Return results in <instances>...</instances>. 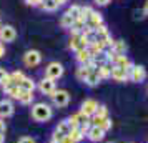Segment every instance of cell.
I'll list each match as a JSON object with an SVG mask.
<instances>
[{"label": "cell", "mask_w": 148, "mask_h": 143, "mask_svg": "<svg viewBox=\"0 0 148 143\" xmlns=\"http://www.w3.org/2000/svg\"><path fill=\"white\" fill-rule=\"evenodd\" d=\"M17 143H37V142H35L34 136H22V138H18Z\"/></svg>", "instance_id": "31"}, {"label": "cell", "mask_w": 148, "mask_h": 143, "mask_svg": "<svg viewBox=\"0 0 148 143\" xmlns=\"http://www.w3.org/2000/svg\"><path fill=\"white\" fill-rule=\"evenodd\" d=\"M73 22L75 20L68 14H63V15H62V18H60V25H62V28H72Z\"/></svg>", "instance_id": "28"}, {"label": "cell", "mask_w": 148, "mask_h": 143, "mask_svg": "<svg viewBox=\"0 0 148 143\" xmlns=\"http://www.w3.org/2000/svg\"><path fill=\"white\" fill-rule=\"evenodd\" d=\"M98 75H100L101 80H105V78H110V77H112V65H110V63H103V65H98Z\"/></svg>", "instance_id": "19"}, {"label": "cell", "mask_w": 148, "mask_h": 143, "mask_svg": "<svg viewBox=\"0 0 148 143\" xmlns=\"http://www.w3.org/2000/svg\"><path fill=\"white\" fill-rule=\"evenodd\" d=\"M40 7L43 8V10H47V12H53V10L58 8V5H57V2H55V0H43Z\"/></svg>", "instance_id": "27"}, {"label": "cell", "mask_w": 148, "mask_h": 143, "mask_svg": "<svg viewBox=\"0 0 148 143\" xmlns=\"http://www.w3.org/2000/svg\"><path fill=\"white\" fill-rule=\"evenodd\" d=\"M93 2L97 3V5H107L110 0H93Z\"/></svg>", "instance_id": "36"}, {"label": "cell", "mask_w": 148, "mask_h": 143, "mask_svg": "<svg viewBox=\"0 0 148 143\" xmlns=\"http://www.w3.org/2000/svg\"><path fill=\"white\" fill-rule=\"evenodd\" d=\"M92 14H93V8L88 7V5H85V7L80 8V17H78V18H80L83 23H87V20L90 18V15H92Z\"/></svg>", "instance_id": "25"}, {"label": "cell", "mask_w": 148, "mask_h": 143, "mask_svg": "<svg viewBox=\"0 0 148 143\" xmlns=\"http://www.w3.org/2000/svg\"><path fill=\"white\" fill-rule=\"evenodd\" d=\"M70 131H72V127H70L68 120H62V122H58V125L55 127V131H53V136H52V138L62 142L65 136L70 135Z\"/></svg>", "instance_id": "4"}, {"label": "cell", "mask_w": 148, "mask_h": 143, "mask_svg": "<svg viewBox=\"0 0 148 143\" xmlns=\"http://www.w3.org/2000/svg\"><path fill=\"white\" fill-rule=\"evenodd\" d=\"M105 116H108V110L105 105H98V108H97V112L93 113V116H90V118H95V120H101V118H105Z\"/></svg>", "instance_id": "26"}, {"label": "cell", "mask_w": 148, "mask_h": 143, "mask_svg": "<svg viewBox=\"0 0 148 143\" xmlns=\"http://www.w3.org/2000/svg\"><path fill=\"white\" fill-rule=\"evenodd\" d=\"M3 55H5V45H3V43L0 42V58H2Z\"/></svg>", "instance_id": "35"}, {"label": "cell", "mask_w": 148, "mask_h": 143, "mask_svg": "<svg viewBox=\"0 0 148 143\" xmlns=\"http://www.w3.org/2000/svg\"><path fill=\"white\" fill-rule=\"evenodd\" d=\"M48 143H62V142H58V140H53V138H52V140H50Z\"/></svg>", "instance_id": "41"}, {"label": "cell", "mask_w": 148, "mask_h": 143, "mask_svg": "<svg viewBox=\"0 0 148 143\" xmlns=\"http://www.w3.org/2000/svg\"><path fill=\"white\" fill-rule=\"evenodd\" d=\"M5 130H7V125H5V122L0 118V133H5Z\"/></svg>", "instance_id": "34"}, {"label": "cell", "mask_w": 148, "mask_h": 143, "mask_svg": "<svg viewBox=\"0 0 148 143\" xmlns=\"http://www.w3.org/2000/svg\"><path fill=\"white\" fill-rule=\"evenodd\" d=\"M7 75H8V72L5 70V68H2V67H0V83L3 82V78H5Z\"/></svg>", "instance_id": "33"}, {"label": "cell", "mask_w": 148, "mask_h": 143, "mask_svg": "<svg viewBox=\"0 0 148 143\" xmlns=\"http://www.w3.org/2000/svg\"><path fill=\"white\" fill-rule=\"evenodd\" d=\"M14 112H15V107H14V103H12L10 98L0 100V118H2V120L10 118V116L14 115Z\"/></svg>", "instance_id": "7"}, {"label": "cell", "mask_w": 148, "mask_h": 143, "mask_svg": "<svg viewBox=\"0 0 148 143\" xmlns=\"http://www.w3.org/2000/svg\"><path fill=\"white\" fill-rule=\"evenodd\" d=\"M42 2H43V0H25V3H27V5H32V7H40Z\"/></svg>", "instance_id": "32"}, {"label": "cell", "mask_w": 148, "mask_h": 143, "mask_svg": "<svg viewBox=\"0 0 148 143\" xmlns=\"http://www.w3.org/2000/svg\"><path fill=\"white\" fill-rule=\"evenodd\" d=\"M42 62V53L38 50H28L25 52L23 55V63H25V67H37V65H40Z\"/></svg>", "instance_id": "6"}, {"label": "cell", "mask_w": 148, "mask_h": 143, "mask_svg": "<svg viewBox=\"0 0 148 143\" xmlns=\"http://www.w3.org/2000/svg\"><path fill=\"white\" fill-rule=\"evenodd\" d=\"M110 78H113L115 82H127V80H130V77L125 72V68L116 67V65H112V77Z\"/></svg>", "instance_id": "14"}, {"label": "cell", "mask_w": 148, "mask_h": 143, "mask_svg": "<svg viewBox=\"0 0 148 143\" xmlns=\"http://www.w3.org/2000/svg\"><path fill=\"white\" fill-rule=\"evenodd\" d=\"M143 14L148 15V0H147V3H145V7H143Z\"/></svg>", "instance_id": "38"}, {"label": "cell", "mask_w": 148, "mask_h": 143, "mask_svg": "<svg viewBox=\"0 0 148 143\" xmlns=\"http://www.w3.org/2000/svg\"><path fill=\"white\" fill-rule=\"evenodd\" d=\"M18 102L22 105H32L34 102V92H20V96H18Z\"/></svg>", "instance_id": "21"}, {"label": "cell", "mask_w": 148, "mask_h": 143, "mask_svg": "<svg viewBox=\"0 0 148 143\" xmlns=\"http://www.w3.org/2000/svg\"><path fill=\"white\" fill-rule=\"evenodd\" d=\"M62 143H75V142L72 140V138H70V136H65V138L62 140Z\"/></svg>", "instance_id": "37"}, {"label": "cell", "mask_w": 148, "mask_h": 143, "mask_svg": "<svg viewBox=\"0 0 148 143\" xmlns=\"http://www.w3.org/2000/svg\"><path fill=\"white\" fill-rule=\"evenodd\" d=\"M55 2H57V5H58V7H60V5H63V3H65V2H67V0H55Z\"/></svg>", "instance_id": "40"}, {"label": "cell", "mask_w": 148, "mask_h": 143, "mask_svg": "<svg viewBox=\"0 0 148 143\" xmlns=\"http://www.w3.org/2000/svg\"><path fill=\"white\" fill-rule=\"evenodd\" d=\"M127 43L123 40H113L112 42V45H110V52L115 55H125L127 53Z\"/></svg>", "instance_id": "16"}, {"label": "cell", "mask_w": 148, "mask_h": 143, "mask_svg": "<svg viewBox=\"0 0 148 143\" xmlns=\"http://www.w3.org/2000/svg\"><path fill=\"white\" fill-rule=\"evenodd\" d=\"M92 70L87 67V65H80V67L77 68V72H75V77H77V80H80V82H85V78L88 77Z\"/></svg>", "instance_id": "20"}, {"label": "cell", "mask_w": 148, "mask_h": 143, "mask_svg": "<svg viewBox=\"0 0 148 143\" xmlns=\"http://www.w3.org/2000/svg\"><path fill=\"white\" fill-rule=\"evenodd\" d=\"M88 28H92V30H97V28L100 27V25H103V17H101L100 12H95L90 15V18L87 20V23H85Z\"/></svg>", "instance_id": "15"}, {"label": "cell", "mask_w": 148, "mask_h": 143, "mask_svg": "<svg viewBox=\"0 0 148 143\" xmlns=\"http://www.w3.org/2000/svg\"><path fill=\"white\" fill-rule=\"evenodd\" d=\"M50 98H52L53 105L58 107V108H65L70 103V93H68L67 90H55V93Z\"/></svg>", "instance_id": "3"}, {"label": "cell", "mask_w": 148, "mask_h": 143, "mask_svg": "<svg viewBox=\"0 0 148 143\" xmlns=\"http://www.w3.org/2000/svg\"><path fill=\"white\" fill-rule=\"evenodd\" d=\"M87 138L90 140V142H101L103 138H105V131L100 128V127H95V125H92L90 127V130H88V133H87Z\"/></svg>", "instance_id": "13"}, {"label": "cell", "mask_w": 148, "mask_h": 143, "mask_svg": "<svg viewBox=\"0 0 148 143\" xmlns=\"http://www.w3.org/2000/svg\"><path fill=\"white\" fill-rule=\"evenodd\" d=\"M101 82V78H100V75H98V67L95 68V70H92L90 73H88V77L85 78V85H88V87H97L98 83Z\"/></svg>", "instance_id": "17"}, {"label": "cell", "mask_w": 148, "mask_h": 143, "mask_svg": "<svg viewBox=\"0 0 148 143\" xmlns=\"http://www.w3.org/2000/svg\"><path fill=\"white\" fill-rule=\"evenodd\" d=\"M80 8H82L80 5H72V7H68V10L65 12V14H68L73 20H77V18L80 17Z\"/></svg>", "instance_id": "29"}, {"label": "cell", "mask_w": 148, "mask_h": 143, "mask_svg": "<svg viewBox=\"0 0 148 143\" xmlns=\"http://www.w3.org/2000/svg\"><path fill=\"white\" fill-rule=\"evenodd\" d=\"M147 78V70H145V67H141V65H135L133 68H132V72H130V80L135 83H140L143 82Z\"/></svg>", "instance_id": "12"}, {"label": "cell", "mask_w": 148, "mask_h": 143, "mask_svg": "<svg viewBox=\"0 0 148 143\" xmlns=\"http://www.w3.org/2000/svg\"><path fill=\"white\" fill-rule=\"evenodd\" d=\"M70 138H72V140H73L75 143H78V142H82V140H83V138H85V135H83V133H82L80 130L78 128H73L72 130V131H70Z\"/></svg>", "instance_id": "30"}, {"label": "cell", "mask_w": 148, "mask_h": 143, "mask_svg": "<svg viewBox=\"0 0 148 143\" xmlns=\"http://www.w3.org/2000/svg\"><path fill=\"white\" fill-rule=\"evenodd\" d=\"M38 90H40L43 95L47 96H52L55 93V90H57V87H55V82L53 80H50V78H42L40 82H38Z\"/></svg>", "instance_id": "10"}, {"label": "cell", "mask_w": 148, "mask_h": 143, "mask_svg": "<svg viewBox=\"0 0 148 143\" xmlns=\"http://www.w3.org/2000/svg\"><path fill=\"white\" fill-rule=\"evenodd\" d=\"M8 77H10V82H12V85H20L22 80L25 78V75H23V72H20V70H15V72H12V73H8Z\"/></svg>", "instance_id": "23"}, {"label": "cell", "mask_w": 148, "mask_h": 143, "mask_svg": "<svg viewBox=\"0 0 148 143\" xmlns=\"http://www.w3.org/2000/svg\"><path fill=\"white\" fill-rule=\"evenodd\" d=\"M147 92H148V88H147Z\"/></svg>", "instance_id": "42"}, {"label": "cell", "mask_w": 148, "mask_h": 143, "mask_svg": "<svg viewBox=\"0 0 148 143\" xmlns=\"http://www.w3.org/2000/svg\"><path fill=\"white\" fill-rule=\"evenodd\" d=\"M75 58H77V62L80 63V65H87L88 62H92V55H90V52H88V48H85V50H80V52H75Z\"/></svg>", "instance_id": "18"}, {"label": "cell", "mask_w": 148, "mask_h": 143, "mask_svg": "<svg viewBox=\"0 0 148 143\" xmlns=\"http://www.w3.org/2000/svg\"><path fill=\"white\" fill-rule=\"evenodd\" d=\"M68 47L72 48L73 52H80V50L88 48V42L83 38V35L82 34H72V38H70Z\"/></svg>", "instance_id": "5"}, {"label": "cell", "mask_w": 148, "mask_h": 143, "mask_svg": "<svg viewBox=\"0 0 148 143\" xmlns=\"http://www.w3.org/2000/svg\"><path fill=\"white\" fill-rule=\"evenodd\" d=\"M30 115H32V118H34L35 122L45 123V122H48V120H52V116H53V108H52L48 103L38 102V103H34V105H32Z\"/></svg>", "instance_id": "1"}, {"label": "cell", "mask_w": 148, "mask_h": 143, "mask_svg": "<svg viewBox=\"0 0 148 143\" xmlns=\"http://www.w3.org/2000/svg\"><path fill=\"white\" fill-rule=\"evenodd\" d=\"M0 143H5V133H0Z\"/></svg>", "instance_id": "39"}, {"label": "cell", "mask_w": 148, "mask_h": 143, "mask_svg": "<svg viewBox=\"0 0 148 143\" xmlns=\"http://www.w3.org/2000/svg\"><path fill=\"white\" fill-rule=\"evenodd\" d=\"M17 38V30H15L12 25H3L0 27V42L3 43H8V42H14Z\"/></svg>", "instance_id": "8"}, {"label": "cell", "mask_w": 148, "mask_h": 143, "mask_svg": "<svg viewBox=\"0 0 148 143\" xmlns=\"http://www.w3.org/2000/svg\"><path fill=\"white\" fill-rule=\"evenodd\" d=\"M97 108H98V102H97L95 98H87L85 102L82 103L80 112L83 113V115H87L88 118H90V116H93V113L97 112Z\"/></svg>", "instance_id": "11"}, {"label": "cell", "mask_w": 148, "mask_h": 143, "mask_svg": "<svg viewBox=\"0 0 148 143\" xmlns=\"http://www.w3.org/2000/svg\"><path fill=\"white\" fill-rule=\"evenodd\" d=\"M67 120H68V123H70L72 130H73V128H78L80 125H83V123H88V122H90V118H88L87 115H83L80 110H78V112H75V113H72V115L68 116Z\"/></svg>", "instance_id": "9"}, {"label": "cell", "mask_w": 148, "mask_h": 143, "mask_svg": "<svg viewBox=\"0 0 148 143\" xmlns=\"http://www.w3.org/2000/svg\"><path fill=\"white\" fill-rule=\"evenodd\" d=\"M5 92V95H8V98H12V100H18V96H20V87H17V85H12V87H8V88L3 90Z\"/></svg>", "instance_id": "22"}, {"label": "cell", "mask_w": 148, "mask_h": 143, "mask_svg": "<svg viewBox=\"0 0 148 143\" xmlns=\"http://www.w3.org/2000/svg\"><path fill=\"white\" fill-rule=\"evenodd\" d=\"M62 75H63V65L62 63H58V62H50L47 65V68H45V77L47 78H50V80H58V78H62Z\"/></svg>", "instance_id": "2"}, {"label": "cell", "mask_w": 148, "mask_h": 143, "mask_svg": "<svg viewBox=\"0 0 148 143\" xmlns=\"http://www.w3.org/2000/svg\"><path fill=\"white\" fill-rule=\"evenodd\" d=\"M18 87H20V90H23V92H34V90H35V82L32 80V78L25 77Z\"/></svg>", "instance_id": "24"}]
</instances>
